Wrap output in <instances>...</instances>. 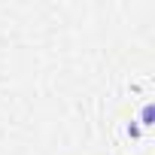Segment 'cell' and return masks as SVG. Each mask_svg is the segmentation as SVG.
Returning a JSON list of instances; mask_svg holds the SVG:
<instances>
[{"mask_svg": "<svg viewBox=\"0 0 155 155\" xmlns=\"http://www.w3.org/2000/svg\"><path fill=\"white\" fill-rule=\"evenodd\" d=\"M152 116H155V110H152V104H146L143 107V125H152Z\"/></svg>", "mask_w": 155, "mask_h": 155, "instance_id": "1", "label": "cell"}]
</instances>
